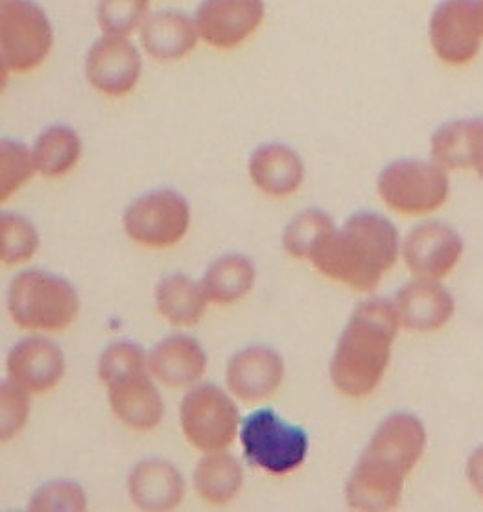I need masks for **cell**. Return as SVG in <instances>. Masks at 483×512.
I'll return each instance as SVG.
<instances>
[{"label": "cell", "instance_id": "cell-25", "mask_svg": "<svg viewBox=\"0 0 483 512\" xmlns=\"http://www.w3.org/2000/svg\"><path fill=\"white\" fill-rule=\"evenodd\" d=\"M154 297L161 317L166 323L179 328L198 325L211 304L201 288V282L181 273L161 280L155 288Z\"/></svg>", "mask_w": 483, "mask_h": 512}, {"label": "cell", "instance_id": "cell-15", "mask_svg": "<svg viewBox=\"0 0 483 512\" xmlns=\"http://www.w3.org/2000/svg\"><path fill=\"white\" fill-rule=\"evenodd\" d=\"M8 380L21 385L32 396L54 391L67 373L63 350L54 341L34 334L13 345L6 358Z\"/></svg>", "mask_w": 483, "mask_h": 512}, {"label": "cell", "instance_id": "cell-17", "mask_svg": "<svg viewBox=\"0 0 483 512\" xmlns=\"http://www.w3.org/2000/svg\"><path fill=\"white\" fill-rule=\"evenodd\" d=\"M251 185L273 199L292 198L307 177L305 161L292 146L283 142H264L249 155Z\"/></svg>", "mask_w": 483, "mask_h": 512}, {"label": "cell", "instance_id": "cell-4", "mask_svg": "<svg viewBox=\"0 0 483 512\" xmlns=\"http://www.w3.org/2000/svg\"><path fill=\"white\" fill-rule=\"evenodd\" d=\"M80 306V295L71 282L43 269L19 273L6 293L13 323L32 334L67 330L78 319Z\"/></svg>", "mask_w": 483, "mask_h": 512}, {"label": "cell", "instance_id": "cell-24", "mask_svg": "<svg viewBox=\"0 0 483 512\" xmlns=\"http://www.w3.org/2000/svg\"><path fill=\"white\" fill-rule=\"evenodd\" d=\"M194 490L201 500L213 507H225L235 501L244 487V468L235 455L224 452L203 454L194 476Z\"/></svg>", "mask_w": 483, "mask_h": 512}, {"label": "cell", "instance_id": "cell-8", "mask_svg": "<svg viewBox=\"0 0 483 512\" xmlns=\"http://www.w3.org/2000/svg\"><path fill=\"white\" fill-rule=\"evenodd\" d=\"M179 426L201 454L229 450L242 426L235 396L214 384L190 387L179 404Z\"/></svg>", "mask_w": 483, "mask_h": 512}, {"label": "cell", "instance_id": "cell-16", "mask_svg": "<svg viewBox=\"0 0 483 512\" xmlns=\"http://www.w3.org/2000/svg\"><path fill=\"white\" fill-rule=\"evenodd\" d=\"M150 369L118 376L104 384L109 408L118 422L133 431H152L161 424L165 402Z\"/></svg>", "mask_w": 483, "mask_h": 512}, {"label": "cell", "instance_id": "cell-32", "mask_svg": "<svg viewBox=\"0 0 483 512\" xmlns=\"http://www.w3.org/2000/svg\"><path fill=\"white\" fill-rule=\"evenodd\" d=\"M148 367V352L141 345L131 341L111 343L98 360V378L102 385L115 380L118 376L144 371Z\"/></svg>", "mask_w": 483, "mask_h": 512}, {"label": "cell", "instance_id": "cell-28", "mask_svg": "<svg viewBox=\"0 0 483 512\" xmlns=\"http://www.w3.org/2000/svg\"><path fill=\"white\" fill-rule=\"evenodd\" d=\"M41 245L39 231L32 220L17 212L0 216V260L4 266H21L30 262Z\"/></svg>", "mask_w": 483, "mask_h": 512}, {"label": "cell", "instance_id": "cell-34", "mask_svg": "<svg viewBox=\"0 0 483 512\" xmlns=\"http://www.w3.org/2000/svg\"><path fill=\"white\" fill-rule=\"evenodd\" d=\"M467 479L471 483L474 492L483 498V446L474 450L471 457L467 459Z\"/></svg>", "mask_w": 483, "mask_h": 512}, {"label": "cell", "instance_id": "cell-35", "mask_svg": "<svg viewBox=\"0 0 483 512\" xmlns=\"http://www.w3.org/2000/svg\"><path fill=\"white\" fill-rule=\"evenodd\" d=\"M478 4H480V15H482V23H483V0H478Z\"/></svg>", "mask_w": 483, "mask_h": 512}, {"label": "cell", "instance_id": "cell-23", "mask_svg": "<svg viewBox=\"0 0 483 512\" xmlns=\"http://www.w3.org/2000/svg\"><path fill=\"white\" fill-rule=\"evenodd\" d=\"M255 280L257 268L251 258L240 253H229L216 258L207 268L201 279V288L214 306H233L248 297Z\"/></svg>", "mask_w": 483, "mask_h": 512}, {"label": "cell", "instance_id": "cell-3", "mask_svg": "<svg viewBox=\"0 0 483 512\" xmlns=\"http://www.w3.org/2000/svg\"><path fill=\"white\" fill-rule=\"evenodd\" d=\"M401 321L388 299L358 304L330 360V382L340 395L366 398L382 384Z\"/></svg>", "mask_w": 483, "mask_h": 512}, {"label": "cell", "instance_id": "cell-29", "mask_svg": "<svg viewBox=\"0 0 483 512\" xmlns=\"http://www.w3.org/2000/svg\"><path fill=\"white\" fill-rule=\"evenodd\" d=\"M152 13V0H98L96 24L100 34L133 37Z\"/></svg>", "mask_w": 483, "mask_h": 512}, {"label": "cell", "instance_id": "cell-9", "mask_svg": "<svg viewBox=\"0 0 483 512\" xmlns=\"http://www.w3.org/2000/svg\"><path fill=\"white\" fill-rule=\"evenodd\" d=\"M192 225L189 199L174 188H155L133 199L122 214V229L133 244L163 251L181 244Z\"/></svg>", "mask_w": 483, "mask_h": 512}, {"label": "cell", "instance_id": "cell-30", "mask_svg": "<svg viewBox=\"0 0 483 512\" xmlns=\"http://www.w3.org/2000/svg\"><path fill=\"white\" fill-rule=\"evenodd\" d=\"M37 175L32 148L21 140L0 142V201H8Z\"/></svg>", "mask_w": 483, "mask_h": 512}, {"label": "cell", "instance_id": "cell-20", "mask_svg": "<svg viewBox=\"0 0 483 512\" xmlns=\"http://www.w3.org/2000/svg\"><path fill=\"white\" fill-rule=\"evenodd\" d=\"M402 328L412 332H436L447 325L456 312L452 293L439 280L417 279L406 284L393 299Z\"/></svg>", "mask_w": 483, "mask_h": 512}, {"label": "cell", "instance_id": "cell-2", "mask_svg": "<svg viewBox=\"0 0 483 512\" xmlns=\"http://www.w3.org/2000/svg\"><path fill=\"white\" fill-rule=\"evenodd\" d=\"M401 249V234L393 222L378 212L362 210L330 233L310 264L325 279L369 293L397 264Z\"/></svg>", "mask_w": 483, "mask_h": 512}, {"label": "cell", "instance_id": "cell-26", "mask_svg": "<svg viewBox=\"0 0 483 512\" xmlns=\"http://www.w3.org/2000/svg\"><path fill=\"white\" fill-rule=\"evenodd\" d=\"M32 153L37 175L45 179H61L72 174L82 161V137L72 126L52 124L37 135Z\"/></svg>", "mask_w": 483, "mask_h": 512}, {"label": "cell", "instance_id": "cell-13", "mask_svg": "<svg viewBox=\"0 0 483 512\" xmlns=\"http://www.w3.org/2000/svg\"><path fill=\"white\" fill-rule=\"evenodd\" d=\"M465 244L447 223L426 222L413 227L402 240L404 264L417 279L441 280L460 264Z\"/></svg>", "mask_w": 483, "mask_h": 512}, {"label": "cell", "instance_id": "cell-31", "mask_svg": "<svg viewBox=\"0 0 483 512\" xmlns=\"http://www.w3.org/2000/svg\"><path fill=\"white\" fill-rule=\"evenodd\" d=\"M32 395L21 385L6 380L0 385V437L2 443L15 439L30 419Z\"/></svg>", "mask_w": 483, "mask_h": 512}, {"label": "cell", "instance_id": "cell-33", "mask_svg": "<svg viewBox=\"0 0 483 512\" xmlns=\"http://www.w3.org/2000/svg\"><path fill=\"white\" fill-rule=\"evenodd\" d=\"M87 494L74 481H50L32 494L30 511H87Z\"/></svg>", "mask_w": 483, "mask_h": 512}, {"label": "cell", "instance_id": "cell-22", "mask_svg": "<svg viewBox=\"0 0 483 512\" xmlns=\"http://www.w3.org/2000/svg\"><path fill=\"white\" fill-rule=\"evenodd\" d=\"M128 494L141 511H174L185 500V479L165 459H144L131 468Z\"/></svg>", "mask_w": 483, "mask_h": 512}, {"label": "cell", "instance_id": "cell-21", "mask_svg": "<svg viewBox=\"0 0 483 512\" xmlns=\"http://www.w3.org/2000/svg\"><path fill=\"white\" fill-rule=\"evenodd\" d=\"M430 159L450 172L483 177V117L452 120L434 131Z\"/></svg>", "mask_w": 483, "mask_h": 512}, {"label": "cell", "instance_id": "cell-10", "mask_svg": "<svg viewBox=\"0 0 483 512\" xmlns=\"http://www.w3.org/2000/svg\"><path fill=\"white\" fill-rule=\"evenodd\" d=\"M428 43L443 65H471L483 48L478 0H441L428 19Z\"/></svg>", "mask_w": 483, "mask_h": 512}, {"label": "cell", "instance_id": "cell-14", "mask_svg": "<svg viewBox=\"0 0 483 512\" xmlns=\"http://www.w3.org/2000/svg\"><path fill=\"white\" fill-rule=\"evenodd\" d=\"M283 356L271 347L253 345L238 350L227 363V391L246 404L264 402L275 395L284 382Z\"/></svg>", "mask_w": 483, "mask_h": 512}, {"label": "cell", "instance_id": "cell-7", "mask_svg": "<svg viewBox=\"0 0 483 512\" xmlns=\"http://www.w3.org/2000/svg\"><path fill=\"white\" fill-rule=\"evenodd\" d=\"M377 194L395 214L410 218L430 216L447 205L450 177L432 159H399L378 174Z\"/></svg>", "mask_w": 483, "mask_h": 512}, {"label": "cell", "instance_id": "cell-19", "mask_svg": "<svg viewBox=\"0 0 483 512\" xmlns=\"http://www.w3.org/2000/svg\"><path fill=\"white\" fill-rule=\"evenodd\" d=\"M207 352L200 341L187 334L161 339L148 352V367L157 384L168 389H190L207 371Z\"/></svg>", "mask_w": 483, "mask_h": 512}, {"label": "cell", "instance_id": "cell-27", "mask_svg": "<svg viewBox=\"0 0 483 512\" xmlns=\"http://www.w3.org/2000/svg\"><path fill=\"white\" fill-rule=\"evenodd\" d=\"M338 225L325 210L307 209L288 222L283 231V247L295 260L310 262L319 247Z\"/></svg>", "mask_w": 483, "mask_h": 512}, {"label": "cell", "instance_id": "cell-5", "mask_svg": "<svg viewBox=\"0 0 483 512\" xmlns=\"http://www.w3.org/2000/svg\"><path fill=\"white\" fill-rule=\"evenodd\" d=\"M54 43V24L37 0L0 2L2 76H24L41 69L50 58Z\"/></svg>", "mask_w": 483, "mask_h": 512}, {"label": "cell", "instance_id": "cell-1", "mask_svg": "<svg viewBox=\"0 0 483 512\" xmlns=\"http://www.w3.org/2000/svg\"><path fill=\"white\" fill-rule=\"evenodd\" d=\"M426 443L425 424L412 413L401 411L382 420L345 483L347 505L366 512L397 509Z\"/></svg>", "mask_w": 483, "mask_h": 512}, {"label": "cell", "instance_id": "cell-6", "mask_svg": "<svg viewBox=\"0 0 483 512\" xmlns=\"http://www.w3.org/2000/svg\"><path fill=\"white\" fill-rule=\"evenodd\" d=\"M240 443L249 465L268 476L294 474L307 461L310 437L273 409L253 411L242 420Z\"/></svg>", "mask_w": 483, "mask_h": 512}, {"label": "cell", "instance_id": "cell-12", "mask_svg": "<svg viewBox=\"0 0 483 512\" xmlns=\"http://www.w3.org/2000/svg\"><path fill=\"white\" fill-rule=\"evenodd\" d=\"M266 13V0H201L192 15L203 45L231 52L259 34Z\"/></svg>", "mask_w": 483, "mask_h": 512}, {"label": "cell", "instance_id": "cell-11", "mask_svg": "<svg viewBox=\"0 0 483 512\" xmlns=\"http://www.w3.org/2000/svg\"><path fill=\"white\" fill-rule=\"evenodd\" d=\"M142 54L131 37L100 34L83 59L85 82L104 98H126L141 83Z\"/></svg>", "mask_w": 483, "mask_h": 512}, {"label": "cell", "instance_id": "cell-18", "mask_svg": "<svg viewBox=\"0 0 483 512\" xmlns=\"http://www.w3.org/2000/svg\"><path fill=\"white\" fill-rule=\"evenodd\" d=\"M137 35L142 52L157 63L183 61L201 43L194 15L174 8L150 13Z\"/></svg>", "mask_w": 483, "mask_h": 512}]
</instances>
